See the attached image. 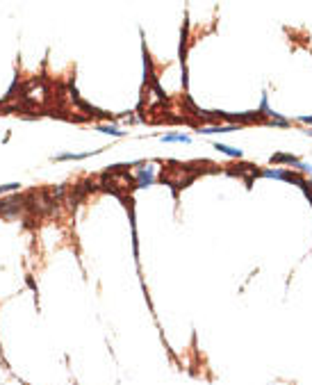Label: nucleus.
I'll return each mask as SVG.
<instances>
[{
	"mask_svg": "<svg viewBox=\"0 0 312 385\" xmlns=\"http://www.w3.org/2000/svg\"><path fill=\"white\" fill-rule=\"evenodd\" d=\"M103 153V148H98V151H94V153H60L55 155V162H66V160H84V158H91V155H98Z\"/></svg>",
	"mask_w": 312,
	"mask_h": 385,
	"instance_id": "20e7f679",
	"label": "nucleus"
},
{
	"mask_svg": "<svg viewBox=\"0 0 312 385\" xmlns=\"http://www.w3.org/2000/svg\"><path fill=\"white\" fill-rule=\"evenodd\" d=\"M310 187H312V178H310Z\"/></svg>",
	"mask_w": 312,
	"mask_h": 385,
	"instance_id": "ddd939ff",
	"label": "nucleus"
},
{
	"mask_svg": "<svg viewBox=\"0 0 312 385\" xmlns=\"http://www.w3.org/2000/svg\"><path fill=\"white\" fill-rule=\"evenodd\" d=\"M271 164H292L296 169H303V162L296 158V155H282V153H276L271 158Z\"/></svg>",
	"mask_w": 312,
	"mask_h": 385,
	"instance_id": "7ed1b4c3",
	"label": "nucleus"
},
{
	"mask_svg": "<svg viewBox=\"0 0 312 385\" xmlns=\"http://www.w3.org/2000/svg\"><path fill=\"white\" fill-rule=\"evenodd\" d=\"M164 144H174V142H183V144H192V137L185 133H171V135H164L162 137Z\"/></svg>",
	"mask_w": 312,
	"mask_h": 385,
	"instance_id": "423d86ee",
	"label": "nucleus"
},
{
	"mask_svg": "<svg viewBox=\"0 0 312 385\" xmlns=\"http://www.w3.org/2000/svg\"><path fill=\"white\" fill-rule=\"evenodd\" d=\"M155 171L150 167H146V171H139V173H134V185L137 187H148V185H153L155 183Z\"/></svg>",
	"mask_w": 312,
	"mask_h": 385,
	"instance_id": "f03ea898",
	"label": "nucleus"
},
{
	"mask_svg": "<svg viewBox=\"0 0 312 385\" xmlns=\"http://www.w3.org/2000/svg\"><path fill=\"white\" fill-rule=\"evenodd\" d=\"M298 121H301V123H305V125H310L312 123V116H301Z\"/></svg>",
	"mask_w": 312,
	"mask_h": 385,
	"instance_id": "9b49d317",
	"label": "nucleus"
},
{
	"mask_svg": "<svg viewBox=\"0 0 312 385\" xmlns=\"http://www.w3.org/2000/svg\"><path fill=\"white\" fill-rule=\"evenodd\" d=\"M23 203H28V196L23 194H14V196H7L0 201V217L14 219L23 212Z\"/></svg>",
	"mask_w": 312,
	"mask_h": 385,
	"instance_id": "f257e3e1",
	"label": "nucleus"
},
{
	"mask_svg": "<svg viewBox=\"0 0 312 385\" xmlns=\"http://www.w3.org/2000/svg\"><path fill=\"white\" fill-rule=\"evenodd\" d=\"M212 146L217 148V151H221V153L230 155V158H242V155H244V151H239V148H233V146H226V144H219V142H214Z\"/></svg>",
	"mask_w": 312,
	"mask_h": 385,
	"instance_id": "0eeeda50",
	"label": "nucleus"
},
{
	"mask_svg": "<svg viewBox=\"0 0 312 385\" xmlns=\"http://www.w3.org/2000/svg\"><path fill=\"white\" fill-rule=\"evenodd\" d=\"M25 281H28V285H30V290H35L37 292V285H35V278L30 276V274H28V276H25Z\"/></svg>",
	"mask_w": 312,
	"mask_h": 385,
	"instance_id": "9d476101",
	"label": "nucleus"
},
{
	"mask_svg": "<svg viewBox=\"0 0 312 385\" xmlns=\"http://www.w3.org/2000/svg\"><path fill=\"white\" fill-rule=\"evenodd\" d=\"M21 185L19 183H10V185H0V194H7V192H19Z\"/></svg>",
	"mask_w": 312,
	"mask_h": 385,
	"instance_id": "1a4fd4ad",
	"label": "nucleus"
},
{
	"mask_svg": "<svg viewBox=\"0 0 312 385\" xmlns=\"http://www.w3.org/2000/svg\"><path fill=\"white\" fill-rule=\"evenodd\" d=\"M203 135H214V133H233V130H239L237 123L233 125H208V128H198Z\"/></svg>",
	"mask_w": 312,
	"mask_h": 385,
	"instance_id": "39448f33",
	"label": "nucleus"
},
{
	"mask_svg": "<svg viewBox=\"0 0 312 385\" xmlns=\"http://www.w3.org/2000/svg\"><path fill=\"white\" fill-rule=\"evenodd\" d=\"M307 135H310V137H312V130H307Z\"/></svg>",
	"mask_w": 312,
	"mask_h": 385,
	"instance_id": "f8f14e48",
	"label": "nucleus"
},
{
	"mask_svg": "<svg viewBox=\"0 0 312 385\" xmlns=\"http://www.w3.org/2000/svg\"><path fill=\"white\" fill-rule=\"evenodd\" d=\"M96 130H98V133H105V135H114V137H123V130L121 128H116L114 123H109V125H96Z\"/></svg>",
	"mask_w": 312,
	"mask_h": 385,
	"instance_id": "6e6552de",
	"label": "nucleus"
}]
</instances>
